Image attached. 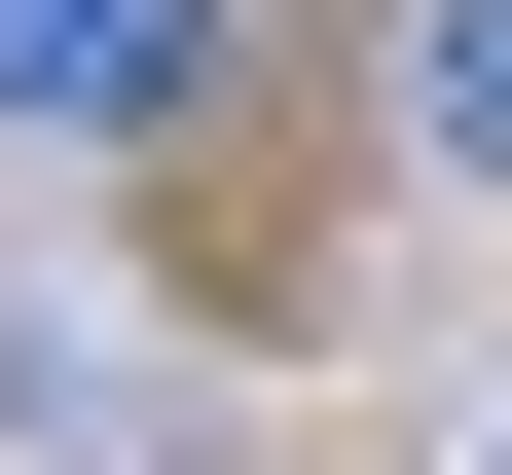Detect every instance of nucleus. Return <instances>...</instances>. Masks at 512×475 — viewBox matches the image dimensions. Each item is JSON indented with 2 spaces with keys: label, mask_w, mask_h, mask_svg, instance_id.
Returning a JSON list of instances; mask_svg holds the SVG:
<instances>
[{
  "label": "nucleus",
  "mask_w": 512,
  "mask_h": 475,
  "mask_svg": "<svg viewBox=\"0 0 512 475\" xmlns=\"http://www.w3.org/2000/svg\"><path fill=\"white\" fill-rule=\"evenodd\" d=\"M220 110V0H0V147H183Z\"/></svg>",
  "instance_id": "1"
},
{
  "label": "nucleus",
  "mask_w": 512,
  "mask_h": 475,
  "mask_svg": "<svg viewBox=\"0 0 512 475\" xmlns=\"http://www.w3.org/2000/svg\"><path fill=\"white\" fill-rule=\"evenodd\" d=\"M439 147H476V183H512V0H439Z\"/></svg>",
  "instance_id": "2"
}]
</instances>
